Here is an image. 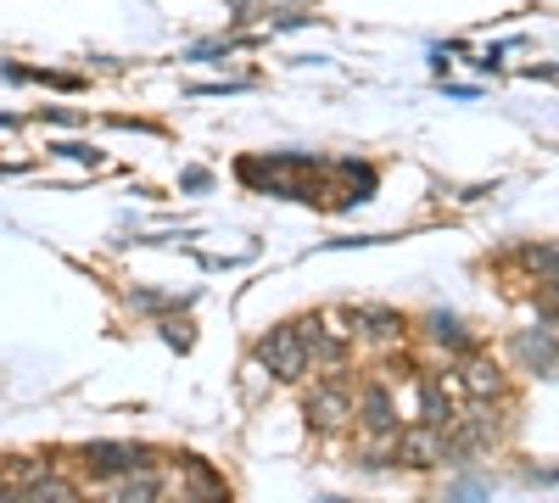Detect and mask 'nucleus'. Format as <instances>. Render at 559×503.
Instances as JSON below:
<instances>
[{"mask_svg":"<svg viewBox=\"0 0 559 503\" xmlns=\"http://www.w3.org/2000/svg\"><path fill=\"white\" fill-rule=\"evenodd\" d=\"M258 370H269L274 381H302L308 375V342H302V319H286L258 342Z\"/></svg>","mask_w":559,"mask_h":503,"instance_id":"obj_1","label":"nucleus"},{"mask_svg":"<svg viewBox=\"0 0 559 503\" xmlns=\"http://www.w3.org/2000/svg\"><path fill=\"white\" fill-rule=\"evenodd\" d=\"M134 465H163V453L140 447V442H84V447H79V470H84L90 481H118V476L134 470Z\"/></svg>","mask_w":559,"mask_h":503,"instance_id":"obj_2","label":"nucleus"},{"mask_svg":"<svg viewBox=\"0 0 559 503\" xmlns=\"http://www.w3.org/2000/svg\"><path fill=\"white\" fill-rule=\"evenodd\" d=\"M353 426L369 436V442H381V436H397L403 431V415H397V397L386 381H364L353 392Z\"/></svg>","mask_w":559,"mask_h":503,"instance_id":"obj_3","label":"nucleus"},{"mask_svg":"<svg viewBox=\"0 0 559 503\" xmlns=\"http://www.w3.org/2000/svg\"><path fill=\"white\" fill-rule=\"evenodd\" d=\"M302 415H308V426H313L319 436L347 431V426H353V381H331V375H324V381L308 392Z\"/></svg>","mask_w":559,"mask_h":503,"instance_id":"obj_4","label":"nucleus"},{"mask_svg":"<svg viewBox=\"0 0 559 503\" xmlns=\"http://www.w3.org/2000/svg\"><path fill=\"white\" fill-rule=\"evenodd\" d=\"M397 459L414 470H437V465H459L464 453L442 426H408V431H397Z\"/></svg>","mask_w":559,"mask_h":503,"instance_id":"obj_5","label":"nucleus"},{"mask_svg":"<svg viewBox=\"0 0 559 503\" xmlns=\"http://www.w3.org/2000/svg\"><path fill=\"white\" fill-rule=\"evenodd\" d=\"M453 386H459V397H509L503 363H492L481 347L464 352V358H453Z\"/></svg>","mask_w":559,"mask_h":503,"instance_id":"obj_6","label":"nucleus"},{"mask_svg":"<svg viewBox=\"0 0 559 503\" xmlns=\"http://www.w3.org/2000/svg\"><path fill=\"white\" fill-rule=\"evenodd\" d=\"M414 392H419V426H453L459 415V386L442 370H414Z\"/></svg>","mask_w":559,"mask_h":503,"instance_id":"obj_7","label":"nucleus"},{"mask_svg":"<svg viewBox=\"0 0 559 503\" xmlns=\"http://www.w3.org/2000/svg\"><path fill=\"white\" fill-rule=\"evenodd\" d=\"M408 336V319L397 308H353V342H369V347H403Z\"/></svg>","mask_w":559,"mask_h":503,"instance_id":"obj_8","label":"nucleus"},{"mask_svg":"<svg viewBox=\"0 0 559 503\" xmlns=\"http://www.w3.org/2000/svg\"><path fill=\"white\" fill-rule=\"evenodd\" d=\"M179 487L191 503H229V481L207 459H179Z\"/></svg>","mask_w":559,"mask_h":503,"instance_id":"obj_9","label":"nucleus"},{"mask_svg":"<svg viewBox=\"0 0 559 503\" xmlns=\"http://www.w3.org/2000/svg\"><path fill=\"white\" fill-rule=\"evenodd\" d=\"M426 342H431L437 352H448V358H464V352H476V347H481L459 313H431V319H426Z\"/></svg>","mask_w":559,"mask_h":503,"instance_id":"obj_10","label":"nucleus"},{"mask_svg":"<svg viewBox=\"0 0 559 503\" xmlns=\"http://www.w3.org/2000/svg\"><path fill=\"white\" fill-rule=\"evenodd\" d=\"M157 498H163V465H134L112 481L107 503H157Z\"/></svg>","mask_w":559,"mask_h":503,"instance_id":"obj_11","label":"nucleus"},{"mask_svg":"<svg viewBox=\"0 0 559 503\" xmlns=\"http://www.w3.org/2000/svg\"><path fill=\"white\" fill-rule=\"evenodd\" d=\"M515 352H521V363H526L537 381H554V325L521 331V336H515Z\"/></svg>","mask_w":559,"mask_h":503,"instance_id":"obj_12","label":"nucleus"},{"mask_svg":"<svg viewBox=\"0 0 559 503\" xmlns=\"http://www.w3.org/2000/svg\"><path fill=\"white\" fill-rule=\"evenodd\" d=\"M51 470H57V453H12V459H7V487L23 492L39 476H51Z\"/></svg>","mask_w":559,"mask_h":503,"instance_id":"obj_13","label":"nucleus"},{"mask_svg":"<svg viewBox=\"0 0 559 503\" xmlns=\"http://www.w3.org/2000/svg\"><path fill=\"white\" fill-rule=\"evenodd\" d=\"M17 503H79V487H73L62 470H51V476H39L34 487H23Z\"/></svg>","mask_w":559,"mask_h":503,"instance_id":"obj_14","label":"nucleus"},{"mask_svg":"<svg viewBox=\"0 0 559 503\" xmlns=\"http://www.w3.org/2000/svg\"><path fill=\"white\" fill-rule=\"evenodd\" d=\"M185 302H191V297H168V291H146V286L129 291V308H140V313H174Z\"/></svg>","mask_w":559,"mask_h":503,"instance_id":"obj_15","label":"nucleus"},{"mask_svg":"<svg viewBox=\"0 0 559 503\" xmlns=\"http://www.w3.org/2000/svg\"><path fill=\"white\" fill-rule=\"evenodd\" d=\"M163 342H168V347H179V352H191V342H197V336H191V325H185V319H163Z\"/></svg>","mask_w":559,"mask_h":503,"instance_id":"obj_16","label":"nucleus"},{"mask_svg":"<svg viewBox=\"0 0 559 503\" xmlns=\"http://www.w3.org/2000/svg\"><path fill=\"white\" fill-rule=\"evenodd\" d=\"M57 152H62V157H73V163H90V168L102 163V152H96V146H79V141H62Z\"/></svg>","mask_w":559,"mask_h":503,"instance_id":"obj_17","label":"nucleus"},{"mask_svg":"<svg viewBox=\"0 0 559 503\" xmlns=\"http://www.w3.org/2000/svg\"><path fill=\"white\" fill-rule=\"evenodd\" d=\"M179 185H185V191H207V185H213V173H207V168H185Z\"/></svg>","mask_w":559,"mask_h":503,"instance_id":"obj_18","label":"nucleus"},{"mask_svg":"<svg viewBox=\"0 0 559 503\" xmlns=\"http://www.w3.org/2000/svg\"><path fill=\"white\" fill-rule=\"evenodd\" d=\"M453 498H459V503H481V481H459Z\"/></svg>","mask_w":559,"mask_h":503,"instance_id":"obj_19","label":"nucleus"},{"mask_svg":"<svg viewBox=\"0 0 559 503\" xmlns=\"http://www.w3.org/2000/svg\"><path fill=\"white\" fill-rule=\"evenodd\" d=\"M0 503H17V492H12V487H7V492H0Z\"/></svg>","mask_w":559,"mask_h":503,"instance_id":"obj_20","label":"nucleus"},{"mask_svg":"<svg viewBox=\"0 0 559 503\" xmlns=\"http://www.w3.org/2000/svg\"><path fill=\"white\" fill-rule=\"evenodd\" d=\"M336 503H347V498H336Z\"/></svg>","mask_w":559,"mask_h":503,"instance_id":"obj_21","label":"nucleus"}]
</instances>
